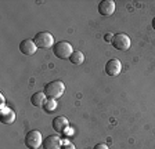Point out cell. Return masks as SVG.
<instances>
[{"instance_id":"1","label":"cell","mask_w":155,"mask_h":149,"mask_svg":"<svg viewBox=\"0 0 155 149\" xmlns=\"http://www.w3.org/2000/svg\"><path fill=\"white\" fill-rule=\"evenodd\" d=\"M65 91V86L61 80H53L45 86V94L47 98H53L57 100L60 98Z\"/></svg>"},{"instance_id":"2","label":"cell","mask_w":155,"mask_h":149,"mask_svg":"<svg viewBox=\"0 0 155 149\" xmlns=\"http://www.w3.org/2000/svg\"><path fill=\"white\" fill-rule=\"evenodd\" d=\"M74 51L75 50L72 49V46L68 42H64V40H62V42H57L54 44V47H53L54 55L60 59H69V57L72 55Z\"/></svg>"},{"instance_id":"3","label":"cell","mask_w":155,"mask_h":149,"mask_svg":"<svg viewBox=\"0 0 155 149\" xmlns=\"http://www.w3.org/2000/svg\"><path fill=\"white\" fill-rule=\"evenodd\" d=\"M24 141H25V145L28 149H39L40 145H43L42 134H40V131H38V130H31V131H28Z\"/></svg>"},{"instance_id":"4","label":"cell","mask_w":155,"mask_h":149,"mask_svg":"<svg viewBox=\"0 0 155 149\" xmlns=\"http://www.w3.org/2000/svg\"><path fill=\"white\" fill-rule=\"evenodd\" d=\"M33 42L38 46L39 49H50V47H54V37H53L51 33L48 32H39L35 35L33 37Z\"/></svg>"},{"instance_id":"5","label":"cell","mask_w":155,"mask_h":149,"mask_svg":"<svg viewBox=\"0 0 155 149\" xmlns=\"http://www.w3.org/2000/svg\"><path fill=\"white\" fill-rule=\"evenodd\" d=\"M112 46L119 51H126L130 49V37L126 33H115L112 37Z\"/></svg>"},{"instance_id":"6","label":"cell","mask_w":155,"mask_h":149,"mask_svg":"<svg viewBox=\"0 0 155 149\" xmlns=\"http://www.w3.org/2000/svg\"><path fill=\"white\" fill-rule=\"evenodd\" d=\"M105 73L108 74V76H118V74L120 73V71H122V64H120V61L118 58H111L110 61H107L105 64Z\"/></svg>"},{"instance_id":"7","label":"cell","mask_w":155,"mask_h":149,"mask_svg":"<svg viewBox=\"0 0 155 149\" xmlns=\"http://www.w3.org/2000/svg\"><path fill=\"white\" fill-rule=\"evenodd\" d=\"M15 120V113L11 110L6 104H2L0 108V122L3 124H11Z\"/></svg>"},{"instance_id":"8","label":"cell","mask_w":155,"mask_h":149,"mask_svg":"<svg viewBox=\"0 0 155 149\" xmlns=\"http://www.w3.org/2000/svg\"><path fill=\"white\" fill-rule=\"evenodd\" d=\"M38 50V46L35 44L33 39H25L19 43V51L25 55H33Z\"/></svg>"},{"instance_id":"9","label":"cell","mask_w":155,"mask_h":149,"mask_svg":"<svg viewBox=\"0 0 155 149\" xmlns=\"http://www.w3.org/2000/svg\"><path fill=\"white\" fill-rule=\"evenodd\" d=\"M62 141L58 135H48L43 139V149H61Z\"/></svg>"},{"instance_id":"10","label":"cell","mask_w":155,"mask_h":149,"mask_svg":"<svg viewBox=\"0 0 155 149\" xmlns=\"http://www.w3.org/2000/svg\"><path fill=\"white\" fill-rule=\"evenodd\" d=\"M115 11V2L112 0H103L98 4V13L104 17H110Z\"/></svg>"},{"instance_id":"11","label":"cell","mask_w":155,"mask_h":149,"mask_svg":"<svg viewBox=\"0 0 155 149\" xmlns=\"http://www.w3.org/2000/svg\"><path fill=\"white\" fill-rule=\"evenodd\" d=\"M69 123H68V119L64 116H57L53 119V128L57 131V133H64L65 130L68 128Z\"/></svg>"},{"instance_id":"12","label":"cell","mask_w":155,"mask_h":149,"mask_svg":"<svg viewBox=\"0 0 155 149\" xmlns=\"http://www.w3.org/2000/svg\"><path fill=\"white\" fill-rule=\"evenodd\" d=\"M46 94L45 91H38V93H35V94L31 97V104L35 105V106H43L45 105V102L47 100H46Z\"/></svg>"},{"instance_id":"13","label":"cell","mask_w":155,"mask_h":149,"mask_svg":"<svg viewBox=\"0 0 155 149\" xmlns=\"http://www.w3.org/2000/svg\"><path fill=\"white\" fill-rule=\"evenodd\" d=\"M69 61H71L74 65H81V64H83V61H84L83 52L79 51V50H75V51L72 52V55L69 57Z\"/></svg>"},{"instance_id":"14","label":"cell","mask_w":155,"mask_h":149,"mask_svg":"<svg viewBox=\"0 0 155 149\" xmlns=\"http://www.w3.org/2000/svg\"><path fill=\"white\" fill-rule=\"evenodd\" d=\"M43 108H45L46 112H53V110L57 108V102H55V100H53V98H48V100L45 102Z\"/></svg>"},{"instance_id":"15","label":"cell","mask_w":155,"mask_h":149,"mask_svg":"<svg viewBox=\"0 0 155 149\" xmlns=\"http://www.w3.org/2000/svg\"><path fill=\"white\" fill-rule=\"evenodd\" d=\"M61 149H75V145L72 142H68V141H65V142H62Z\"/></svg>"},{"instance_id":"16","label":"cell","mask_w":155,"mask_h":149,"mask_svg":"<svg viewBox=\"0 0 155 149\" xmlns=\"http://www.w3.org/2000/svg\"><path fill=\"white\" fill-rule=\"evenodd\" d=\"M93 149H108V146H107L105 144H97Z\"/></svg>"},{"instance_id":"17","label":"cell","mask_w":155,"mask_h":149,"mask_svg":"<svg viewBox=\"0 0 155 149\" xmlns=\"http://www.w3.org/2000/svg\"><path fill=\"white\" fill-rule=\"evenodd\" d=\"M112 37H114V36L111 35V33H107V35H105V42L112 43Z\"/></svg>"},{"instance_id":"18","label":"cell","mask_w":155,"mask_h":149,"mask_svg":"<svg viewBox=\"0 0 155 149\" xmlns=\"http://www.w3.org/2000/svg\"><path fill=\"white\" fill-rule=\"evenodd\" d=\"M152 28H154V29H155V17H154V18H152Z\"/></svg>"}]
</instances>
